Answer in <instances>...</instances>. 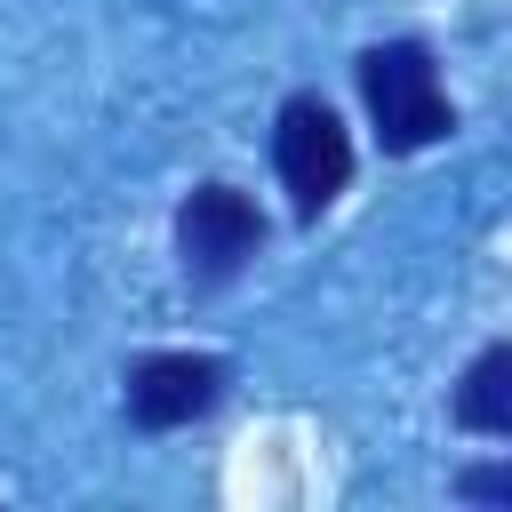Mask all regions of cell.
Segmentation results:
<instances>
[{
	"mask_svg": "<svg viewBox=\"0 0 512 512\" xmlns=\"http://www.w3.org/2000/svg\"><path fill=\"white\" fill-rule=\"evenodd\" d=\"M352 80H360V112L376 128V152L416 160V152H432V144L456 136V104H448V80H440V64H432L424 40H376V48H360Z\"/></svg>",
	"mask_w": 512,
	"mask_h": 512,
	"instance_id": "cell-1",
	"label": "cell"
},
{
	"mask_svg": "<svg viewBox=\"0 0 512 512\" xmlns=\"http://www.w3.org/2000/svg\"><path fill=\"white\" fill-rule=\"evenodd\" d=\"M272 176L296 208V224H320L352 184V128L328 96H288L272 112Z\"/></svg>",
	"mask_w": 512,
	"mask_h": 512,
	"instance_id": "cell-2",
	"label": "cell"
},
{
	"mask_svg": "<svg viewBox=\"0 0 512 512\" xmlns=\"http://www.w3.org/2000/svg\"><path fill=\"white\" fill-rule=\"evenodd\" d=\"M176 256H184V280H192V288L240 280V272L264 256V208H256L240 184H224V176L192 184L184 208H176Z\"/></svg>",
	"mask_w": 512,
	"mask_h": 512,
	"instance_id": "cell-3",
	"label": "cell"
},
{
	"mask_svg": "<svg viewBox=\"0 0 512 512\" xmlns=\"http://www.w3.org/2000/svg\"><path fill=\"white\" fill-rule=\"evenodd\" d=\"M224 384H232V360L216 352H144L120 376V408L136 432H184L224 400Z\"/></svg>",
	"mask_w": 512,
	"mask_h": 512,
	"instance_id": "cell-4",
	"label": "cell"
},
{
	"mask_svg": "<svg viewBox=\"0 0 512 512\" xmlns=\"http://www.w3.org/2000/svg\"><path fill=\"white\" fill-rule=\"evenodd\" d=\"M448 416L480 440H512V344H480L456 384H448Z\"/></svg>",
	"mask_w": 512,
	"mask_h": 512,
	"instance_id": "cell-5",
	"label": "cell"
},
{
	"mask_svg": "<svg viewBox=\"0 0 512 512\" xmlns=\"http://www.w3.org/2000/svg\"><path fill=\"white\" fill-rule=\"evenodd\" d=\"M456 496L464 504H512V464H464L456 472Z\"/></svg>",
	"mask_w": 512,
	"mask_h": 512,
	"instance_id": "cell-6",
	"label": "cell"
}]
</instances>
